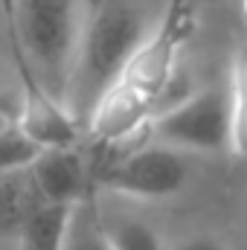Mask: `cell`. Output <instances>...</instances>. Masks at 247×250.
I'll use <instances>...</instances> for the list:
<instances>
[{
	"mask_svg": "<svg viewBox=\"0 0 247 250\" xmlns=\"http://www.w3.org/2000/svg\"><path fill=\"white\" fill-rule=\"evenodd\" d=\"M38 151H41V148L21 131L18 123L0 128V175L29 169L32 160L38 157Z\"/></svg>",
	"mask_w": 247,
	"mask_h": 250,
	"instance_id": "obj_13",
	"label": "cell"
},
{
	"mask_svg": "<svg viewBox=\"0 0 247 250\" xmlns=\"http://www.w3.org/2000/svg\"><path fill=\"white\" fill-rule=\"evenodd\" d=\"M230 117H233V146L230 151L247 160V41H242L230 62Z\"/></svg>",
	"mask_w": 247,
	"mask_h": 250,
	"instance_id": "obj_10",
	"label": "cell"
},
{
	"mask_svg": "<svg viewBox=\"0 0 247 250\" xmlns=\"http://www.w3.org/2000/svg\"><path fill=\"white\" fill-rule=\"evenodd\" d=\"M64 250H114L111 236L105 230V221L96 209H90V201H82L76 207Z\"/></svg>",
	"mask_w": 247,
	"mask_h": 250,
	"instance_id": "obj_11",
	"label": "cell"
},
{
	"mask_svg": "<svg viewBox=\"0 0 247 250\" xmlns=\"http://www.w3.org/2000/svg\"><path fill=\"white\" fill-rule=\"evenodd\" d=\"M148 32L151 23L137 0H96L84 12L64 99L82 128H87L96 105L120 79Z\"/></svg>",
	"mask_w": 247,
	"mask_h": 250,
	"instance_id": "obj_2",
	"label": "cell"
},
{
	"mask_svg": "<svg viewBox=\"0 0 247 250\" xmlns=\"http://www.w3.org/2000/svg\"><path fill=\"white\" fill-rule=\"evenodd\" d=\"M154 143L172 146L178 151L215 154L233 146V117L227 84H209L186 99L157 111L148 123Z\"/></svg>",
	"mask_w": 247,
	"mask_h": 250,
	"instance_id": "obj_4",
	"label": "cell"
},
{
	"mask_svg": "<svg viewBox=\"0 0 247 250\" xmlns=\"http://www.w3.org/2000/svg\"><path fill=\"white\" fill-rule=\"evenodd\" d=\"M82 21V0H15V38L26 87H41L59 102L67 99Z\"/></svg>",
	"mask_w": 247,
	"mask_h": 250,
	"instance_id": "obj_3",
	"label": "cell"
},
{
	"mask_svg": "<svg viewBox=\"0 0 247 250\" xmlns=\"http://www.w3.org/2000/svg\"><path fill=\"white\" fill-rule=\"evenodd\" d=\"M189 181V163L184 151L151 143L131 154L111 160L99 172V184L128 198H169L178 195Z\"/></svg>",
	"mask_w": 247,
	"mask_h": 250,
	"instance_id": "obj_5",
	"label": "cell"
},
{
	"mask_svg": "<svg viewBox=\"0 0 247 250\" xmlns=\"http://www.w3.org/2000/svg\"><path fill=\"white\" fill-rule=\"evenodd\" d=\"M242 6H245V18H247V0H242Z\"/></svg>",
	"mask_w": 247,
	"mask_h": 250,
	"instance_id": "obj_15",
	"label": "cell"
},
{
	"mask_svg": "<svg viewBox=\"0 0 247 250\" xmlns=\"http://www.w3.org/2000/svg\"><path fill=\"white\" fill-rule=\"evenodd\" d=\"M186 32H189L186 3L169 0L166 12L151 26L148 38L140 44L134 59L120 73V79L96 105L90 123L84 128L90 137L102 143H117L151 123L160 99L166 96L175 79Z\"/></svg>",
	"mask_w": 247,
	"mask_h": 250,
	"instance_id": "obj_1",
	"label": "cell"
},
{
	"mask_svg": "<svg viewBox=\"0 0 247 250\" xmlns=\"http://www.w3.org/2000/svg\"><path fill=\"white\" fill-rule=\"evenodd\" d=\"M26 172L35 195L47 204L79 207L82 201H87V189H90L87 163L73 146L41 148Z\"/></svg>",
	"mask_w": 247,
	"mask_h": 250,
	"instance_id": "obj_6",
	"label": "cell"
},
{
	"mask_svg": "<svg viewBox=\"0 0 247 250\" xmlns=\"http://www.w3.org/2000/svg\"><path fill=\"white\" fill-rule=\"evenodd\" d=\"M73 212H76V207L47 204V201L35 198V204L23 221V230L18 236L21 250H64L67 236H70V224H73Z\"/></svg>",
	"mask_w": 247,
	"mask_h": 250,
	"instance_id": "obj_8",
	"label": "cell"
},
{
	"mask_svg": "<svg viewBox=\"0 0 247 250\" xmlns=\"http://www.w3.org/2000/svg\"><path fill=\"white\" fill-rule=\"evenodd\" d=\"M18 125L38 148L76 146L79 134L84 131L79 120L70 114V108L59 99H53L50 93H44L41 87H26Z\"/></svg>",
	"mask_w": 247,
	"mask_h": 250,
	"instance_id": "obj_7",
	"label": "cell"
},
{
	"mask_svg": "<svg viewBox=\"0 0 247 250\" xmlns=\"http://www.w3.org/2000/svg\"><path fill=\"white\" fill-rule=\"evenodd\" d=\"M172 250H227V245L209 233H192V236H184Z\"/></svg>",
	"mask_w": 247,
	"mask_h": 250,
	"instance_id": "obj_14",
	"label": "cell"
},
{
	"mask_svg": "<svg viewBox=\"0 0 247 250\" xmlns=\"http://www.w3.org/2000/svg\"><path fill=\"white\" fill-rule=\"evenodd\" d=\"M35 189L29 181V172H6L0 175V236L18 239L23 230V221L35 204Z\"/></svg>",
	"mask_w": 247,
	"mask_h": 250,
	"instance_id": "obj_9",
	"label": "cell"
},
{
	"mask_svg": "<svg viewBox=\"0 0 247 250\" xmlns=\"http://www.w3.org/2000/svg\"><path fill=\"white\" fill-rule=\"evenodd\" d=\"M105 230L111 236L114 250H169L163 245V239L157 236V230L151 224H145L143 218L117 215V218H108L105 221Z\"/></svg>",
	"mask_w": 247,
	"mask_h": 250,
	"instance_id": "obj_12",
	"label": "cell"
},
{
	"mask_svg": "<svg viewBox=\"0 0 247 250\" xmlns=\"http://www.w3.org/2000/svg\"><path fill=\"white\" fill-rule=\"evenodd\" d=\"M245 212H247V209H245Z\"/></svg>",
	"mask_w": 247,
	"mask_h": 250,
	"instance_id": "obj_16",
	"label": "cell"
}]
</instances>
